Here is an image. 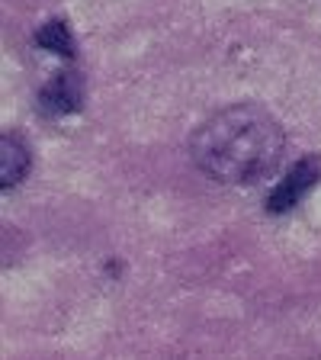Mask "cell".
Instances as JSON below:
<instances>
[{"label": "cell", "instance_id": "7a4b0ae2", "mask_svg": "<svg viewBox=\"0 0 321 360\" xmlns=\"http://www.w3.org/2000/svg\"><path fill=\"white\" fill-rule=\"evenodd\" d=\"M321 177V161L318 158H302L286 171V177H280V184L270 190L267 196V212H286L292 210L308 190L315 187V180Z\"/></svg>", "mask_w": 321, "mask_h": 360}, {"label": "cell", "instance_id": "6da1fadb", "mask_svg": "<svg viewBox=\"0 0 321 360\" xmlns=\"http://www.w3.org/2000/svg\"><path fill=\"white\" fill-rule=\"evenodd\" d=\"M283 126L267 106L235 103L212 112L190 139V155L218 184H254L283 155Z\"/></svg>", "mask_w": 321, "mask_h": 360}, {"label": "cell", "instance_id": "3957f363", "mask_svg": "<svg viewBox=\"0 0 321 360\" xmlns=\"http://www.w3.org/2000/svg\"><path fill=\"white\" fill-rule=\"evenodd\" d=\"M84 100V81L74 71H61L42 90V106L48 112H74Z\"/></svg>", "mask_w": 321, "mask_h": 360}, {"label": "cell", "instance_id": "277c9868", "mask_svg": "<svg viewBox=\"0 0 321 360\" xmlns=\"http://www.w3.org/2000/svg\"><path fill=\"white\" fill-rule=\"evenodd\" d=\"M30 171V148L20 135L0 139V187H16Z\"/></svg>", "mask_w": 321, "mask_h": 360}, {"label": "cell", "instance_id": "5b68a950", "mask_svg": "<svg viewBox=\"0 0 321 360\" xmlns=\"http://www.w3.org/2000/svg\"><path fill=\"white\" fill-rule=\"evenodd\" d=\"M36 42L55 55H74V39H71V32H67V26L61 20L45 22L42 30H39Z\"/></svg>", "mask_w": 321, "mask_h": 360}]
</instances>
